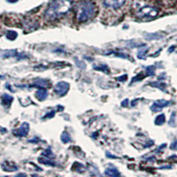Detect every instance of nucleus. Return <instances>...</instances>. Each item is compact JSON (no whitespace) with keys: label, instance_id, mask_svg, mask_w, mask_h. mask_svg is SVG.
I'll return each mask as SVG.
<instances>
[{"label":"nucleus","instance_id":"obj_1","mask_svg":"<svg viewBox=\"0 0 177 177\" xmlns=\"http://www.w3.org/2000/svg\"><path fill=\"white\" fill-rule=\"evenodd\" d=\"M71 8V0H53L44 12V18L49 21L59 20L68 13Z\"/></svg>","mask_w":177,"mask_h":177},{"label":"nucleus","instance_id":"obj_2","mask_svg":"<svg viewBox=\"0 0 177 177\" xmlns=\"http://www.w3.org/2000/svg\"><path fill=\"white\" fill-rule=\"evenodd\" d=\"M97 13L96 5L91 1L86 0L81 2L77 6V20L79 22H86L94 18Z\"/></svg>","mask_w":177,"mask_h":177},{"label":"nucleus","instance_id":"obj_3","mask_svg":"<svg viewBox=\"0 0 177 177\" xmlns=\"http://www.w3.org/2000/svg\"><path fill=\"white\" fill-rule=\"evenodd\" d=\"M158 14V9L154 6H146L142 7L137 13V17L142 20H150L155 18Z\"/></svg>","mask_w":177,"mask_h":177},{"label":"nucleus","instance_id":"obj_4","mask_svg":"<svg viewBox=\"0 0 177 177\" xmlns=\"http://www.w3.org/2000/svg\"><path fill=\"white\" fill-rule=\"evenodd\" d=\"M69 83L68 82H59L57 83V85L55 87V89H54V91L55 93L59 96V97H63V96H65L67 91H68V90H69Z\"/></svg>","mask_w":177,"mask_h":177},{"label":"nucleus","instance_id":"obj_5","mask_svg":"<svg viewBox=\"0 0 177 177\" xmlns=\"http://www.w3.org/2000/svg\"><path fill=\"white\" fill-rule=\"evenodd\" d=\"M126 0H104V6L107 8H111L113 10H118L123 6Z\"/></svg>","mask_w":177,"mask_h":177},{"label":"nucleus","instance_id":"obj_6","mask_svg":"<svg viewBox=\"0 0 177 177\" xmlns=\"http://www.w3.org/2000/svg\"><path fill=\"white\" fill-rule=\"evenodd\" d=\"M169 105H170L169 101H166L165 99H159V100H157L156 102H154L151 105V110L152 112H159L161 109H163L164 107Z\"/></svg>","mask_w":177,"mask_h":177},{"label":"nucleus","instance_id":"obj_7","mask_svg":"<svg viewBox=\"0 0 177 177\" xmlns=\"http://www.w3.org/2000/svg\"><path fill=\"white\" fill-rule=\"evenodd\" d=\"M28 131H29V124L27 122H23L17 130L13 131V134L17 137H26L28 134Z\"/></svg>","mask_w":177,"mask_h":177},{"label":"nucleus","instance_id":"obj_8","mask_svg":"<svg viewBox=\"0 0 177 177\" xmlns=\"http://www.w3.org/2000/svg\"><path fill=\"white\" fill-rule=\"evenodd\" d=\"M2 57H3V59L10 58V57H20V59H27V56H24L22 54H20V53H17L16 50H8V51H6V52H3L2 53Z\"/></svg>","mask_w":177,"mask_h":177},{"label":"nucleus","instance_id":"obj_9","mask_svg":"<svg viewBox=\"0 0 177 177\" xmlns=\"http://www.w3.org/2000/svg\"><path fill=\"white\" fill-rule=\"evenodd\" d=\"M47 96H48V92L46 91L44 89H43V88L36 92V98L38 99V100H40V101L44 100L47 98Z\"/></svg>","mask_w":177,"mask_h":177},{"label":"nucleus","instance_id":"obj_10","mask_svg":"<svg viewBox=\"0 0 177 177\" xmlns=\"http://www.w3.org/2000/svg\"><path fill=\"white\" fill-rule=\"evenodd\" d=\"M13 101V98L12 96L8 95V94H4V95L2 96V104L6 105V107H9Z\"/></svg>","mask_w":177,"mask_h":177},{"label":"nucleus","instance_id":"obj_11","mask_svg":"<svg viewBox=\"0 0 177 177\" xmlns=\"http://www.w3.org/2000/svg\"><path fill=\"white\" fill-rule=\"evenodd\" d=\"M2 169L4 171H8V172H13V171L18 170V167L13 164H10L8 162H4L2 164Z\"/></svg>","mask_w":177,"mask_h":177},{"label":"nucleus","instance_id":"obj_12","mask_svg":"<svg viewBox=\"0 0 177 177\" xmlns=\"http://www.w3.org/2000/svg\"><path fill=\"white\" fill-rule=\"evenodd\" d=\"M105 174L109 176H120V173L115 167H108L105 171Z\"/></svg>","mask_w":177,"mask_h":177},{"label":"nucleus","instance_id":"obj_13","mask_svg":"<svg viewBox=\"0 0 177 177\" xmlns=\"http://www.w3.org/2000/svg\"><path fill=\"white\" fill-rule=\"evenodd\" d=\"M49 81L44 80V79H37L36 81H35V85L36 87H41V88H45L49 86Z\"/></svg>","mask_w":177,"mask_h":177},{"label":"nucleus","instance_id":"obj_14","mask_svg":"<svg viewBox=\"0 0 177 177\" xmlns=\"http://www.w3.org/2000/svg\"><path fill=\"white\" fill-rule=\"evenodd\" d=\"M165 120H166V116H165V114L161 113V114L158 115L155 119V124L158 125V126H160V125L164 124Z\"/></svg>","mask_w":177,"mask_h":177},{"label":"nucleus","instance_id":"obj_15","mask_svg":"<svg viewBox=\"0 0 177 177\" xmlns=\"http://www.w3.org/2000/svg\"><path fill=\"white\" fill-rule=\"evenodd\" d=\"M38 160H39V162H41L42 164L47 165V166H56V164H55L54 162H53V161H51V160H50V158H38Z\"/></svg>","mask_w":177,"mask_h":177},{"label":"nucleus","instance_id":"obj_16","mask_svg":"<svg viewBox=\"0 0 177 177\" xmlns=\"http://www.w3.org/2000/svg\"><path fill=\"white\" fill-rule=\"evenodd\" d=\"M61 141L64 143V144H66V143H69L71 141V137L69 136V134L67 132H63L62 135H61Z\"/></svg>","mask_w":177,"mask_h":177},{"label":"nucleus","instance_id":"obj_17","mask_svg":"<svg viewBox=\"0 0 177 177\" xmlns=\"http://www.w3.org/2000/svg\"><path fill=\"white\" fill-rule=\"evenodd\" d=\"M42 156H44V157H45V158H54V154L53 153L52 150H51L50 148H48V149H46L44 151H43Z\"/></svg>","mask_w":177,"mask_h":177},{"label":"nucleus","instance_id":"obj_18","mask_svg":"<svg viewBox=\"0 0 177 177\" xmlns=\"http://www.w3.org/2000/svg\"><path fill=\"white\" fill-rule=\"evenodd\" d=\"M151 85L152 87H157L158 89H160L161 91H166V84L163 82H151Z\"/></svg>","mask_w":177,"mask_h":177},{"label":"nucleus","instance_id":"obj_19","mask_svg":"<svg viewBox=\"0 0 177 177\" xmlns=\"http://www.w3.org/2000/svg\"><path fill=\"white\" fill-rule=\"evenodd\" d=\"M17 35L18 34L16 33V32H14V31H8L6 33V37L10 40H14L16 39Z\"/></svg>","mask_w":177,"mask_h":177},{"label":"nucleus","instance_id":"obj_20","mask_svg":"<svg viewBox=\"0 0 177 177\" xmlns=\"http://www.w3.org/2000/svg\"><path fill=\"white\" fill-rule=\"evenodd\" d=\"M146 70L149 75H153L154 74V71H155V66H150L146 67Z\"/></svg>","mask_w":177,"mask_h":177},{"label":"nucleus","instance_id":"obj_21","mask_svg":"<svg viewBox=\"0 0 177 177\" xmlns=\"http://www.w3.org/2000/svg\"><path fill=\"white\" fill-rule=\"evenodd\" d=\"M95 69L96 70H101V71H104V72L108 71V67H107V66H105V65H103V66H95Z\"/></svg>","mask_w":177,"mask_h":177},{"label":"nucleus","instance_id":"obj_22","mask_svg":"<svg viewBox=\"0 0 177 177\" xmlns=\"http://www.w3.org/2000/svg\"><path fill=\"white\" fill-rule=\"evenodd\" d=\"M146 53H147V49H143L142 51H139V52H138V55H137L138 58H139V59H142V58L144 59V54H145Z\"/></svg>","mask_w":177,"mask_h":177},{"label":"nucleus","instance_id":"obj_23","mask_svg":"<svg viewBox=\"0 0 177 177\" xmlns=\"http://www.w3.org/2000/svg\"><path fill=\"white\" fill-rule=\"evenodd\" d=\"M74 60H75V62H76V65H77L79 67H81V68H85L86 67L85 64H84L82 61H80V60L77 59H75Z\"/></svg>","mask_w":177,"mask_h":177},{"label":"nucleus","instance_id":"obj_24","mask_svg":"<svg viewBox=\"0 0 177 177\" xmlns=\"http://www.w3.org/2000/svg\"><path fill=\"white\" fill-rule=\"evenodd\" d=\"M175 112H173L171 116L170 120H169V125L170 126H175Z\"/></svg>","mask_w":177,"mask_h":177},{"label":"nucleus","instance_id":"obj_25","mask_svg":"<svg viewBox=\"0 0 177 177\" xmlns=\"http://www.w3.org/2000/svg\"><path fill=\"white\" fill-rule=\"evenodd\" d=\"M54 112H54V111L51 112H50V114H46L45 116H44V119H46V118H52V117H53V116H54Z\"/></svg>","mask_w":177,"mask_h":177},{"label":"nucleus","instance_id":"obj_26","mask_svg":"<svg viewBox=\"0 0 177 177\" xmlns=\"http://www.w3.org/2000/svg\"><path fill=\"white\" fill-rule=\"evenodd\" d=\"M171 149H173V150H176L177 149V141H175L173 144H171Z\"/></svg>","mask_w":177,"mask_h":177},{"label":"nucleus","instance_id":"obj_27","mask_svg":"<svg viewBox=\"0 0 177 177\" xmlns=\"http://www.w3.org/2000/svg\"><path fill=\"white\" fill-rule=\"evenodd\" d=\"M128 105H129V99H125L124 101H122V102H121V105H122L123 107L128 106Z\"/></svg>","mask_w":177,"mask_h":177},{"label":"nucleus","instance_id":"obj_28","mask_svg":"<svg viewBox=\"0 0 177 177\" xmlns=\"http://www.w3.org/2000/svg\"><path fill=\"white\" fill-rule=\"evenodd\" d=\"M128 76L127 75H123V76H121V77H119L118 80L119 81H121V82H124V81H126V78H127Z\"/></svg>","mask_w":177,"mask_h":177},{"label":"nucleus","instance_id":"obj_29","mask_svg":"<svg viewBox=\"0 0 177 177\" xmlns=\"http://www.w3.org/2000/svg\"><path fill=\"white\" fill-rule=\"evenodd\" d=\"M106 154H107V155H108V157H109V158H117V157H115V156H112V155H111V154H110V153H109V152H107V153H106Z\"/></svg>","mask_w":177,"mask_h":177},{"label":"nucleus","instance_id":"obj_30","mask_svg":"<svg viewBox=\"0 0 177 177\" xmlns=\"http://www.w3.org/2000/svg\"><path fill=\"white\" fill-rule=\"evenodd\" d=\"M7 1H8L9 3H16L18 0H7Z\"/></svg>","mask_w":177,"mask_h":177}]
</instances>
